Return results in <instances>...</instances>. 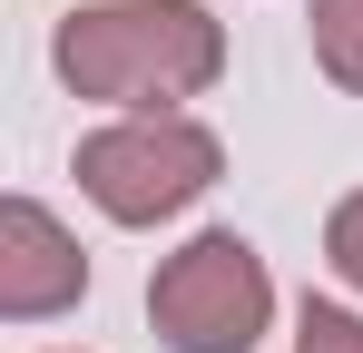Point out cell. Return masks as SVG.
<instances>
[{
  "mask_svg": "<svg viewBox=\"0 0 363 353\" xmlns=\"http://www.w3.org/2000/svg\"><path fill=\"white\" fill-rule=\"evenodd\" d=\"M50 59L99 108H177L226 79V30L206 0H89L60 20Z\"/></svg>",
  "mask_w": 363,
  "mask_h": 353,
  "instance_id": "obj_1",
  "label": "cell"
},
{
  "mask_svg": "<svg viewBox=\"0 0 363 353\" xmlns=\"http://www.w3.org/2000/svg\"><path fill=\"white\" fill-rule=\"evenodd\" d=\"M147 324L167 353H255L275 324V275L236 226H206L147 275Z\"/></svg>",
  "mask_w": 363,
  "mask_h": 353,
  "instance_id": "obj_2",
  "label": "cell"
},
{
  "mask_svg": "<svg viewBox=\"0 0 363 353\" xmlns=\"http://www.w3.org/2000/svg\"><path fill=\"white\" fill-rule=\"evenodd\" d=\"M216 167H226L216 128H196L177 108H128L118 128L79 138V196L118 226H157V216L196 206L216 186Z\"/></svg>",
  "mask_w": 363,
  "mask_h": 353,
  "instance_id": "obj_3",
  "label": "cell"
},
{
  "mask_svg": "<svg viewBox=\"0 0 363 353\" xmlns=\"http://www.w3.org/2000/svg\"><path fill=\"white\" fill-rule=\"evenodd\" d=\"M79 294H89L79 235H69L40 196H10V206H0V314H10V324H50Z\"/></svg>",
  "mask_w": 363,
  "mask_h": 353,
  "instance_id": "obj_4",
  "label": "cell"
},
{
  "mask_svg": "<svg viewBox=\"0 0 363 353\" xmlns=\"http://www.w3.org/2000/svg\"><path fill=\"white\" fill-rule=\"evenodd\" d=\"M314 69L363 99V0H314Z\"/></svg>",
  "mask_w": 363,
  "mask_h": 353,
  "instance_id": "obj_5",
  "label": "cell"
},
{
  "mask_svg": "<svg viewBox=\"0 0 363 353\" xmlns=\"http://www.w3.org/2000/svg\"><path fill=\"white\" fill-rule=\"evenodd\" d=\"M295 353H363V314L354 304H304L295 314Z\"/></svg>",
  "mask_w": 363,
  "mask_h": 353,
  "instance_id": "obj_6",
  "label": "cell"
},
{
  "mask_svg": "<svg viewBox=\"0 0 363 353\" xmlns=\"http://www.w3.org/2000/svg\"><path fill=\"white\" fill-rule=\"evenodd\" d=\"M324 265H334V275L363 294V186L334 206V216H324Z\"/></svg>",
  "mask_w": 363,
  "mask_h": 353,
  "instance_id": "obj_7",
  "label": "cell"
}]
</instances>
